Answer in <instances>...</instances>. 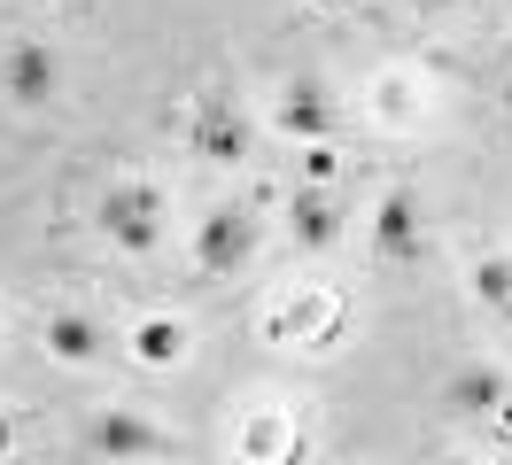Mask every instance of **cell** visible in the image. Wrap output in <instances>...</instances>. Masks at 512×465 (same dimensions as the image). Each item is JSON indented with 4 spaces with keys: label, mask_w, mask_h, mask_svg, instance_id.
<instances>
[{
    "label": "cell",
    "mask_w": 512,
    "mask_h": 465,
    "mask_svg": "<svg viewBox=\"0 0 512 465\" xmlns=\"http://www.w3.org/2000/svg\"><path fill=\"white\" fill-rule=\"evenodd\" d=\"M86 450L109 458V465H148V458H171L179 434L156 427V419H140V411H125V403H109V411L86 419Z\"/></svg>",
    "instance_id": "6da1fadb"
},
{
    "label": "cell",
    "mask_w": 512,
    "mask_h": 465,
    "mask_svg": "<svg viewBox=\"0 0 512 465\" xmlns=\"http://www.w3.org/2000/svg\"><path fill=\"white\" fill-rule=\"evenodd\" d=\"M256 256V202H210L202 210V225H194V272H241Z\"/></svg>",
    "instance_id": "7a4b0ae2"
},
{
    "label": "cell",
    "mask_w": 512,
    "mask_h": 465,
    "mask_svg": "<svg viewBox=\"0 0 512 465\" xmlns=\"http://www.w3.org/2000/svg\"><path fill=\"white\" fill-rule=\"evenodd\" d=\"M101 233L125 248V256H156V241H163V186L117 179L109 194H101Z\"/></svg>",
    "instance_id": "3957f363"
},
{
    "label": "cell",
    "mask_w": 512,
    "mask_h": 465,
    "mask_svg": "<svg viewBox=\"0 0 512 465\" xmlns=\"http://www.w3.org/2000/svg\"><path fill=\"white\" fill-rule=\"evenodd\" d=\"M187 140H194V155H202V163H249L256 124H249V109H241L225 86H210L202 101H194V117H187Z\"/></svg>",
    "instance_id": "277c9868"
},
{
    "label": "cell",
    "mask_w": 512,
    "mask_h": 465,
    "mask_svg": "<svg viewBox=\"0 0 512 465\" xmlns=\"http://www.w3.org/2000/svg\"><path fill=\"white\" fill-rule=\"evenodd\" d=\"M272 117H280V132H288V140L326 148V140H334V124H342V109H334V86L303 70V78H288V86H280V109H272Z\"/></svg>",
    "instance_id": "5b68a950"
},
{
    "label": "cell",
    "mask_w": 512,
    "mask_h": 465,
    "mask_svg": "<svg viewBox=\"0 0 512 465\" xmlns=\"http://www.w3.org/2000/svg\"><path fill=\"white\" fill-rule=\"evenodd\" d=\"M419 248H427L419 194H412V186H388L381 210H373V256H381V264H419Z\"/></svg>",
    "instance_id": "8992f818"
},
{
    "label": "cell",
    "mask_w": 512,
    "mask_h": 465,
    "mask_svg": "<svg viewBox=\"0 0 512 465\" xmlns=\"http://www.w3.org/2000/svg\"><path fill=\"white\" fill-rule=\"evenodd\" d=\"M0 86H8L16 109H47L55 101V47L47 39H16L8 62H0Z\"/></svg>",
    "instance_id": "52a82bcc"
},
{
    "label": "cell",
    "mask_w": 512,
    "mask_h": 465,
    "mask_svg": "<svg viewBox=\"0 0 512 465\" xmlns=\"http://www.w3.org/2000/svg\"><path fill=\"white\" fill-rule=\"evenodd\" d=\"M39 341H47V357H63V365H101V357H109V326H101L94 310H47V318H39Z\"/></svg>",
    "instance_id": "ba28073f"
},
{
    "label": "cell",
    "mask_w": 512,
    "mask_h": 465,
    "mask_svg": "<svg viewBox=\"0 0 512 465\" xmlns=\"http://www.w3.org/2000/svg\"><path fill=\"white\" fill-rule=\"evenodd\" d=\"M288 233H295V248H334L342 241V202H334V186H319V179H303L288 194Z\"/></svg>",
    "instance_id": "9c48e42d"
},
{
    "label": "cell",
    "mask_w": 512,
    "mask_h": 465,
    "mask_svg": "<svg viewBox=\"0 0 512 465\" xmlns=\"http://www.w3.org/2000/svg\"><path fill=\"white\" fill-rule=\"evenodd\" d=\"M443 403L458 411V419H481V411L505 403V372H497V365H458V372H450V388H443Z\"/></svg>",
    "instance_id": "30bf717a"
},
{
    "label": "cell",
    "mask_w": 512,
    "mask_h": 465,
    "mask_svg": "<svg viewBox=\"0 0 512 465\" xmlns=\"http://www.w3.org/2000/svg\"><path fill=\"white\" fill-rule=\"evenodd\" d=\"M132 357H140V365H179V357H187V326H179V318H140V326H132Z\"/></svg>",
    "instance_id": "8fae6325"
},
{
    "label": "cell",
    "mask_w": 512,
    "mask_h": 465,
    "mask_svg": "<svg viewBox=\"0 0 512 465\" xmlns=\"http://www.w3.org/2000/svg\"><path fill=\"white\" fill-rule=\"evenodd\" d=\"M474 295L497 310V318H512V256H481L474 264Z\"/></svg>",
    "instance_id": "7c38bea8"
},
{
    "label": "cell",
    "mask_w": 512,
    "mask_h": 465,
    "mask_svg": "<svg viewBox=\"0 0 512 465\" xmlns=\"http://www.w3.org/2000/svg\"><path fill=\"white\" fill-rule=\"evenodd\" d=\"M419 16H450V8H458V0H412Z\"/></svg>",
    "instance_id": "4fadbf2b"
},
{
    "label": "cell",
    "mask_w": 512,
    "mask_h": 465,
    "mask_svg": "<svg viewBox=\"0 0 512 465\" xmlns=\"http://www.w3.org/2000/svg\"><path fill=\"white\" fill-rule=\"evenodd\" d=\"M435 465H481V458H435Z\"/></svg>",
    "instance_id": "5bb4252c"
},
{
    "label": "cell",
    "mask_w": 512,
    "mask_h": 465,
    "mask_svg": "<svg viewBox=\"0 0 512 465\" xmlns=\"http://www.w3.org/2000/svg\"><path fill=\"white\" fill-rule=\"evenodd\" d=\"M505 124H512V86H505Z\"/></svg>",
    "instance_id": "9a60e30c"
},
{
    "label": "cell",
    "mask_w": 512,
    "mask_h": 465,
    "mask_svg": "<svg viewBox=\"0 0 512 465\" xmlns=\"http://www.w3.org/2000/svg\"><path fill=\"white\" fill-rule=\"evenodd\" d=\"M0 450H8V419H0Z\"/></svg>",
    "instance_id": "2e32d148"
}]
</instances>
